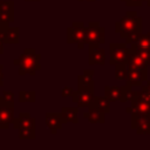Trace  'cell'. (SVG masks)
I'll use <instances>...</instances> for the list:
<instances>
[{"instance_id": "2e32d148", "label": "cell", "mask_w": 150, "mask_h": 150, "mask_svg": "<svg viewBox=\"0 0 150 150\" xmlns=\"http://www.w3.org/2000/svg\"><path fill=\"white\" fill-rule=\"evenodd\" d=\"M83 118L88 120L93 124H95V123L104 124L105 123V112L101 111L100 109H97L94 105H90V107H88V111L83 112Z\"/></svg>"}, {"instance_id": "8992f818", "label": "cell", "mask_w": 150, "mask_h": 150, "mask_svg": "<svg viewBox=\"0 0 150 150\" xmlns=\"http://www.w3.org/2000/svg\"><path fill=\"white\" fill-rule=\"evenodd\" d=\"M109 63L111 66H115L117 63H127L128 57V47L127 43L123 42H112L109 45Z\"/></svg>"}, {"instance_id": "9c48e42d", "label": "cell", "mask_w": 150, "mask_h": 150, "mask_svg": "<svg viewBox=\"0 0 150 150\" xmlns=\"http://www.w3.org/2000/svg\"><path fill=\"white\" fill-rule=\"evenodd\" d=\"M94 93L93 90H75L71 94V101L73 103H76V107L79 108H88L93 103V98H94Z\"/></svg>"}, {"instance_id": "484cf974", "label": "cell", "mask_w": 150, "mask_h": 150, "mask_svg": "<svg viewBox=\"0 0 150 150\" xmlns=\"http://www.w3.org/2000/svg\"><path fill=\"white\" fill-rule=\"evenodd\" d=\"M0 13L14 14V1H12V0H0Z\"/></svg>"}, {"instance_id": "7c38bea8", "label": "cell", "mask_w": 150, "mask_h": 150, "mask_svg": "<svg viewBox=\"0 0 150 150\" xmlns=\"http://www.w3.org/2000/svg\"><path fill=\"white\" fill-rule=\"evenodd\" d=\"M88 63L90 66L98 64L104 66L105 63V50L102 47L88 46Z\"/></svg>"}, {"instance_id": "cb8c5ba5", "label": "cell", "mask_w": 150, "mask_h": 150, "mask_svg": "<svg viewBox=\"0 0 150 150\" xmlns=\"http://www.w3.org/2000/svg\"><path fill=\"white\" fill-rule=\"evenodd\" d=\"M114 67H115V69H114L115 80H125L127 71H128L127 63H117Z\"/></svg>"}, {"instance_id": "d6986e66", "label": "cell", "mask_w": 150, "mask_h": 150, "mask_svg": "<svg viewBox=\"0 0 150 150\" xmlns=\"http://www.w3.org/2000/svg\"><path fill=\"white\" fill-rule=\"evenodd\" d=\"M20 42V28L19 27H7L5 43L18 45Z\"/></svg>"}, {"instance_id": "ac0fdd59", "label": "cell", "mask_w": 150, "mask_h": 150, "mask_svg": "<svg viewBox=\"0 0 150 150\" xmlns=\"http://www.w3.org/2000/svg\"><path fill=\"white\" fill-rule=\"evenodd\" d=\"M104 96L110 102H121L122 101V87L118 86H104Z\"/></svg>"}, {"instance_id": "d590c367", "label": "cell", "mask_w": 150, "mask_h": 150, "mask_svg": "<svg viewBox=\"0 0 150 150\" xmlns=\"http://www.w3.org/2000/svg\"><path fill=\"white\" fill-rule=\"evenodd\" d=\"M144 1H145L146 6H148V7H150V0H144Z\"/></svg>"}, {"instance_id": "ba28073f", "label": "cell", "mask_w": 150, "mask_h": 150, "mask_svg": "<svg viewBox=\"0 0 150 150\" xmlns=\"http://www.w3.org/2000/svg\"><path fill=\"white\" fill-rule=\"evenodd\" d=\"M14 120V103H9L0 96V129H8Z\"/></svg>"}, {"instance_id": "83f0119b", "label": "cell", "mask_w": 150, "mask_h": 150, "mask_svg": "<svg viewBox=\"0 0 150 150\" xmlns=\"http://www.w3.org/2000/svg\"><path fill=\"white\" fill-rule=\"evenodd\" d=\"M14 21V14H5V13H0V23H5V25H9L11 22Z\"/></svg>"}, {"instance_id": "4fadbf2b", "label": "cell", "mask_w": 150, "mask_h": 150, "mask_svg": "<svg viewBox=\"0 0 150 150\" xmlns=\"http://www.w3.org/2000/svg\"><path fill=\"white\" fill-rule=\"evenodd\" d=\"M45 123L52 135H55L63 125V121L60 112H46Z\"/></svg>"}, {"instance_id": "4316f807", "label": "cell", "mask_w": 150, "mask_h": 150, "mask_svg": "<svg viewBox=\"0 0 150 150\" xmlns=\"http://www.w3.org/2000/svg\"><path fill=\"white\" fill-rule=\"evenodd\" d=\"M136 46L138 48L150 50V32L149 33H145V34L142 33V35L139 36V39L136 42Z\"/></svg>"}, {"instance_id": "d4e9b609", "label": "cell", "mask_w": 150, "mask_h": 150, "mask_svg": "<svg viewBox=\"0 0 150 150\" xmlns=\"http://www.w3.org/2000/svg\"><path fill=\"white\" fill-rule=\"evenodd\" d=\"M130 47L134 49V52L148 64V66H150V50H148V49H142V48H138L137 46H136V43H131L130 45Z\"/></svg>"}, {"instance_id": "836d02e7", "label": "cell", "mask_w": 150, "mask_h": 150, "mask_svg": "<svg viewBox=\"0 0 150 150\" xmlns=\"http://www.w3.org/2000/svg\"><path fill=\"white\" fill-rule=\"evenodd\" d=\"M4 86V66L0 64V87Z\"/></svg>"}, {"instance_id": "1f68e13d", "label": "cell", "mask_w": 150, "mask_h": 150, "mask_svg": "<svg viewBox=\"0 0 150 150\" xmlns=\"http://www.w3.org/2000/svg\"><path fill=\"white\" fill-rule=\"evenodd\" d=\"M73 91H74L73 87H70V86H64V87L62 88V90H61V96H62V97H69V96H71Z\"/></svg>"}, {"instance_id": "6da1fadb", "label": "cell", "mask_w": 150, "mask_h": 150, "mask_svg": "<svg viewBox=\"0 0 150 150\" xmlns=\"http://www.w3.org/2000/svg\"><path fill=\"white\" fill-rule=\"evenodd\" d=\"M41 55L34 48H25L23 53L15 60H13V64L19 66V75H30L34 76L38 70L41 69L40 64Z\"/></svg>"}, {"instance_id": "74e56055", "label": "cell", "mask_w": 150, "mask_h": 150, "mask_svg": "<svg viewBox=\"0 0 150 150\" xmlns=\"http://www.w3.org/2000/svg\"><path fill=\"white\" fill-rule=\"evenodd\" d=\"M25 1H40V0H25Z\"/></svg>"}, {"instance_id": "f546056e", "label": "cell", "mask_w": 150, "mask_h": 150, "mask_svg": "<svg viewBox=\"0 0 150 150\" xmlns=\"http://www.w3.org/2000/svg\"><path fill=\"white\" fill-rule=\"evenodd\" d=\"M124 1L125 6L128 7H141L144 2V0H122Z\"/></svg>"}, {"instance_id": "8d00e7d4", "label": "cell", "mask_w": 150, "mask_h": 150, "mask_svg": "<svg viewBox=\"0 0 150 150\" xmlns=\"http://www.w3.org/2000/svg\"><path fill=\"white\" fill-rule=\"evenodd\" d=\"M79 1H96V0H79Z\"/></svg>"}, {"instance_id": "44dd1931", "label": "cell", "mask_w": 150, "mask_h": 150, "mask_svg": "<svg viewBox=\"0 0 150 150\" xmlns=\"http://www.w3.org/2000/svg\"><path fill=\"white\" fill-rule=\"evenodd\" d=\"M36 101V91L35 90H20L19 91V102L21 103H34Z\"/></svg>"}, {"instance_id": "4dcf8cb0", "label": "cell", "mask_w": 150, "mask_h": 150, "mask_svg": "<svg viewBox=\"0 0 150 150\" xmlns=\"http://www.w3.org/2000/svg\"><path fill=\"white\" fill-rule=\"evenodd\" d=\"M141 90L144 93L145 97H146V98H148V101L150 102V81H149V80H146V81H145V83L141 87Z\"/></svg>"}, {"instance_id": "e0dca14e", "label": "cell", "mask_w": 150, "mask_h": 150, "mask_svg": "<svg viewBox=\"0 0 150 150\" xmlns=\"http://www.w3.org/2000/svg\"><path fill=\"white\" fill-rule=\"evenodd\" d=\"M77 112H79V107H62V109L60 111L63 123L70 122L74 124L79 123Z\"/></svg>"}, {"instance_id": "5b68a950", "label": "cell", "mask_w": 150, "mask_h": 150, "mask_svg": "<svg viewBox=\"0 0 150 150\" xmlns=\"http://www.w3.org/2000/svg\"><path fill=\"white\" fill-rule=\"evenodd\" d=\"M130 105L125 107V112H141V114H149L150 115V102L145 97L142 90L136 91V96L130 101Z\"/></svg>"}, {"instance_id": "d6a6232c", "label": "cell", "mask_w": 150, "mask_h": 150, "mask_svg": "<svg viewBox=\"0 0 150 150\" xmlns=\"http://www.w3.org/2000/svg\"><path fill=\"white\" fill-rule=\"evenodd\" d=\"M9 25H5V23H0V41L5 42V39H6V30H7V27Z\"/></svg>"}, {"instance_id": "52a82bcc", "label": "cell", "mask_w": 150, "mask_h": 150, "mask_svg": "<svg viewBox=\"0 0 150 150\" xmlns=\"http://www.w3.org/2000/svg\"><path fill=\"white\" fill-rule=\"evenodd\" d=\"M131 128L138 135H150V115L131 112Z\"/></svg>"}, {"instance_id": "3957f363", "label": "cell", "mask_w": 150, "mask_h": 150, "mask_svg": "<svg viewBox=\"0 0 150 150\" xmlns=\"http://www.w3.org/2000/svg\"><path fill=\"white\" fill-rule=\"evenodd\" d=\"M84 41L88 46L98 47L105 42V28L98 21H89L86 27Z\"/></svg>"}, {"instance_id": "277c9868", "label": "cell", "mask_w": 150, "mask_h": 150, "mask_svg": "<svg viewBox=\"0 0 150 150\" xmlns=\"http://www.w3.org/2000/svg\"><path fill=\"white\" fill-rule=\"evenodd\" d=\"M86 27L82 21H74L70 27L67 28V43L73 45L75 43L79 49H83L86 41H84Z\"/></svg>"}, {"instance_id": "7402d4cb", "label": "cell", "mask_w": 150, "mask_h": 150, "mask_svg": "<svg viewBox=\"0 0 150 150\" xmlns=\"http://www.w3.org/2000/svg\"><path fill=\"white\" fill-rule=\"evenodd\" d=\"M136 91L137 90H132L131 89V86L129 84H124L122 86V103H125V102H130L135 96H136Z\"/></svg>"}, {"instance_id": "7a4b0ae2", "label": "cell", "mask_w": 150, "mask_h": 150, "mask_svg": "<svg viewBox=\"0 0 150 150\" xmlns=\"http://www.w3.org/2000/svg\"><path fill=\"white\" fill-rule=\"evenodd\" d=\"M115 33L125 38L130 33H143V19L136 11H127L122 19L115 22Z\"/></svg>"}, {"instance_id": "e575fe53", "label": "cell", "mask_w": 150, "mask_h": 150, "mask_svg": "<svg viewBox=\"0 0 150 150\" xmlns=\"http://www.w3.org/2000/svg\"><path fill=\"white\" fill-rule=\"evenodd\" d=\"M4 45H5V42H2V41H0V55L4 53Z\"/></svg>"}, {"instance_id": "603a6c76", "label": "cell", "mask_w": 150, "mask_h": 150, "mask_svg": "<svg viewBox=\"0 0 150 150\" xmlns=\"http://www.w3.org/2000/svg\"><path fill=\"white\" fill-rule=\"evenodd\" d=\"M20 139H35L36 138V128H20L19 129Z\"/></svg>"}, {"instance_id": "9a60e30c", "label": "cell", "mask_w": 150, "mask_h": 150, "mask_svg": "<svg viewBox=\"0 0 150 150\" xmlns=\"http://www.w3.org/2000/svg\"><path fill=\"white\" fill-rule=\"evenodd\" d=\"M127 67L128 69L136 70H148V64L134 52L131 47H128V57H127Z\"/></svg>"}, {"instance_id": "f1b7e54d", "label": "cell", "mask_w": 150, "mask_h": 150, "mask_svg": "<svg viewBox=\"0 0 150 150\" xmlns=\"http://www.w3.org/2000/svg\"><path fill=\"white\" fill-rule=\"evenodd\" d=\"M2 97H4L5 101H7V102H9V103H14L15 96H14V93H13V91H11V90H4Z\"/></svg>"}, {"instance_id": "30bf717a", "label": "cell", "mask_w": 150, "mask_h": 150, "mask_svg": "<svg viewBox=\"0 0 150 150\" xmlns=\"http://www.w3.org/2000/svg\"><path fill=\"white\" fill-rule=\"evenodd\" d=\"M148 80V70L128 69L125 76V83L131 87H142Z\"/></svg>"}, {"instance_id": "ffe728a7", "label": "cell", "mask_w": 150, "mask_h": 150, "mask_svg": "<svg viewBox=\"0 0 150 150\" xmlns=\"http://www.w3.org/2000/svg\"><path fill=\"white\" fill-rule=\"evenodd\" d=\"M110 103L111 102L103 95V96H94L91 105H94L97 109H100L101 111L108 114V112H110Z\"/></svg>"}, {"instance_id": "8fae6325", "label": "cell", "mask_w": 150, "mask_h": 150, "mask_svg": "<svg viewBox=\"0 0 150 150\" xmlns=\"http://www.w3.org/2000/svg\"><path fill=\"white\" fill-rule=\"evenodd\" d=\"M94 75H95V71L93 69H84L83 73L77 76V89L95 91Z\"/></svg>"}, {"instance_id": "5bb4252c", "label": "cell", "mask_w": 150, "mask_h": 150, "mask_svg": "<svg viewBox=\"0 0 150 150\" xmlns=\"http://www.w3.org/2000/svg\"><path fill=\"white\" fill-rule=\"evenodd\" d=\"M12 125L16 130L20 128H36V120L29 112H20L18 117H14Z\"/></svg>"}]
</instances>
